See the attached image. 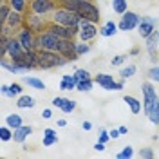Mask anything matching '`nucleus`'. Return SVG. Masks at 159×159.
Wrapping results in <instances>:
<instances>
[{
	"label": "nucleus",
	"mask_w": 159,
	"mask_h": 159,
	"mask_svg": "<svg viewBox=\"0 0 159 159\" xmlns=\"http://www.w3.org/2000/svg\"><path fill=\"white\" fill-rule=\"evenodd\" d=\"M60 6L78 13L81 18H87L94 24L99 22V9L92 0H65V2H60Z\"/></svg>",
	"instance_id": "1"
},
{
	"label": "nucleus",
	"mask_w": 159,
	"mask_h": 159,
	"mask_svg": "<svg viewBox=\"0 0 159 159\" xmlns=\"http://www.w3.org/2000/svg\"><path fill=\"white\" fill-rule=\"evenodd\" d=\"M70 63L61 52L58 51H47V49H38V69H54V67H63Z\"/></svg>",
	"instance_id": "2"
},
{
	"label": "nucleus",
	"mask_w": 159,
	"mask_h": 159,
	"mask_svg": "<svg viewBox=\"0 0 159 159\" xmlns=\"http://www.w3.org/2000/svg\"><path fill=\"white\" fill-rule=\"evenodd\" d=\"M80 16L78 13H74V11L67 9V7H63V6H58L56 9L51 13V22H54V24H60V25H80Z\"/></svg>",
	"instance_id": "3"
},
{
	"label": "nucleus",
	"mask_w": 159,
	"mask_h": 159,
	"mask_svg": "<svg viewBox=\"0 0 159 159\" xmlns=\"http://www.w3.org/2000/svg\"><path fill=\"white\" fill-rule=\"evenodd\" d=\"M51 22H47L45 20V16L43 15H38V13H34V11L27 9L25 13H24V25H27L33 33H43V31L49 27Z\"/></svg>",
	"instance_id": "4"
},
{
	"label": "nucleus",
	"mask_w": 159,
	"mask_h": 159,
	"mask_svg": "<svg viewBox=\"0 0 159 159\" xmlns=\"http://www.w3.org/2000/svg\"><path fill=\"white\" fill-rule=\"evenodd\" d=\"M60 43H61V38L56 36L54 33H51L49 29L36 34V51L47 49V51H58L60 52Z\"/></svg>",
	"instance_id": "5"
},
{
	"label": "nucleus",
	"mask_w": 159,
	"mask_h": 159,
	"mask_svg": "<svg viewBox=\"0 0 159 159\" xmlns=\"http://www.w3.org/2000/svg\"><path fill=\"white\" fill-rule=\"evenodd\" d=\"M94 81L105 90H121L125 87V78L114 80L112 74H103V72H101V74H96V76H94Z\"/></svg>",
	"instance_id": "6"
},
{
	"label": "nucleus",
	"mask_w": 159,
	"mask_h": 159,
	"mask_svg": "<svg viewBox=\"0 0 159 159\" xmlns=\"http://www.w3.org/2000/svg\"><path fill=\"white\" fill-rule=\"evenodd\" d=\"M47 29H49L51 33H54L56 36H60V38L74 40L76 36H78V33H80V25H70V27H69V25H60V24L51 22Z\"/></svg>",
	"instance_id": "7"
},
{
	"label": "nucleus",
	"mask_w": 159,
	"mask_h": 159,
	"mask_svg": "<svg viewBox=\"0 0 159 159\" xmlns=\"http://www.w3.org/2000/svg\"><path fill=\"white\" fill-rule=\"evenodd\" d=\"M98 27H96V24L94 22H90L87 18H81L80 20V33H78V38L81 42H92V40L98 36Z\"/></svg>",
	"instance_id": "8"
},
{
	"label": "nucleus",
	"mask_w": 159,
	"mask_h": 159,
	"mask_svg": "<svg viewBox=\"0 0 159 159\" xmlns=\"http://www.w3.org/2000/svg\"><path fill=\"white\" fill-rule=\"evenodd\" d=\"M16 38L20 40L22 47L25 51H34L36 49V33L27 27V25H22L18 31H16Z\"/></svg>",
	"instance_id": "9"
},
{
	"label": "nucleus",
	"mask_w": 159,
	"mask_h": 159,
	"mask_svg": "<svg viewBox=\"0 0 159 159\" xmlns=\"http://www.w3.org/2000/svg\"><path fill=\"white\" fill-rule=\"evenodd\" d=\"M141 90H143V110H145V116H148V112H150V109H152V105H154V101L159 98L157 90L154 89V85H152L150 81H143Z\"/></svg>",
	"instance_id": "10"
},
{
	"label": "nucleus",
	"mask_w": 159,
	"mask_h": 159,
	"mask_svg": "<svg viewBox=\"0 0 159 159\" xmlns=\"http://www.w3.org/2000/svg\"><path fill=\"white\" fill-rule=\"evenodd\" d=\"M139 20H141V16H139L138 13H134V11H125L123 15H121V20L118 22V27L119 31H134L138 29L139 25Z\"/></svg>",
	"instance_id": "11"
},
{
	"label": "nucleus",
	"mask_w": 159,
	"mask_h": 159,
	"mask_svg": "<svg viewBox=\"0 0 159 159\" xmlns=\"http://www.w3.org/2000/svg\"><path fill=\"white\" fill-rule=\"evenodd\" d=\"M159 25V20L156 16H141L139 20V25H138V33L141 38H148L154 31H157Z\"/></svg>",
	"instance_id": "12"
},
{
	"label": "nucleus",
	"mask_w": 159,
	"mask_h": 159,
	"mask_svg": "<svg viewBox=\"0 0 159 159\" xmlns=\"http://www.w3.org/2000/svg\"><path fill=\"white\" fill-rule=\"evenodd\" d=\"M60 4L56 0H31L29 2V9L34 11V13H38V15H49L52 11L58 7Z\"/></svg>",
	"instance_id": "13"
},
{
	"label": "nucleus",
	"mask_w": 159,
	"mask_h": 159,
	"mask_svg": "<svg viewBox=\"0 0 159 159\" xmlns=\"http://www.w3.org/2000/svg\"><path fill=\"white\" fill-rule=\"evenodd\" d=\"M24 47H22V43H20V40L16 38V34L15 36H11L9 38V43H7V56H9L11 60L18 58V56H22L24 54Z\"/></svg>",
	"instance_id": "14"
},
{
	"label": "nucleus",
	"mask_w": 159,
	"mask_h": 159,
	"mask_svg": "<svg viewBox=\"0 0 159 159\" xmlns=\"http://www.w3.org/2000/svg\"><path fill=\"white\" fill-rule=\"evenodd\" d=\"M31 134H33V127L31 125H22L18 129H15V132H13V141L15 143H24L27 139V136H31Z\"/></svg>",
	"instance_id": "15"
},
{
	"label": "nucleus",
	"mask_w": 159,
	"mask_h": 159,
	"mask_svg": "<svg viewBox=\"0 0 159 159\" xmlns=\"http://www.w3.org/2000/svg\"><path fill=\"white\" fill-rule=\"evenodd\" d=\"M76 85H78V78L74 74H63L60 81V90H76Z\"/></svg>",
	"instance_id": "16"
},
{
	"label": "nucleus",
	"mask_w": 159,
	"mask_h": 159,
	"mask_svg": "<svg viewBox=\"0 0 159 159\" xmlns=\"http://www.w3.org/2000/svg\"><path fill=\"white\" fill-rule=\"evenodd\" d=\"M145 40H147V51L150 52V58H152V61H156V47L159 43V31H154L148 38Z\"/></svg>",
	"instance_id": "17"
},
{
	"label": "nucleus",
	"mask_w": 159,
	"mask_h": 159,
	"mask_svg": "<svg viewBox=\"0 0 159 159\" xmlns=\"http://www.w3.org/2000/svg\"><path fill=\"white\" fill-rule=\"evenodd\" d=\"M6 24H9L13 29L18 31L20 27L24 25V13H20V11H15V9H13V11L9 13V16H7V22H6Z\"/></svg>",
	"instance_id": "18"
},
{
	"label": "nucleus",
	"mask_w": 159,
	"mask_h": 159,
	"mask_svg": "<svg viewBox=\"0 0 159 159\" xmlns=\"http://www.w3.org/2000/svg\"><path fill=\"white\" fill-rule=\"evenodd\" d=\"M118 24L116 22H112V20H109V22H105L101 27H99V34L101 36H105V38H109V36H114L116 33H118Z\"/></svg>",
	"instance_id": "19"
},
{
	"label": "nucleus",
	"mask_w": 159,
	"mask_h": 159,
	"mask_svg": "<svg viewBox=\"0 0 159 159\" xmlns=\"http://www.w3.org/2000/svg\"><path fill=\"white\" fill-rule=\"evenodd\" d=\"M36 105V101L33 96H27V94H20L16 98V107L18 109H33Z\"/></svg>",
	"instance_id": "20"
},
{
	"label": "nucleus",
	"mask_w": 159,
	"mask_h": 159,
	"mask_svg": "<svg viewBox=\"0 0 159 159\" xmlns=\"http://www.w3.org/2000/svg\"><path fill=\"white\" fill-rule=\"evenodd\" d=\"M123 101L129 105V109H130L132 114H139V112H141V107H143V105H141V101H139L138 98H134V96H129V94H127V96L123 98Z\"/></svg>",
	"instance_id": "21"
},
{
	"label": "nucleus",
	"mask_w": 159,
	"mask_h": 159,
	"mask_svg": "<svg viewBox=\"0 0 159 159\" xmlns=\"http://www.w3.org/2000/svg\"><path fill=\"white\" fill-rule=\"evenodd\" d=\"M24 83L33 87V89H36V90H45V83L40 78H34V76H25L24 78Z\"/></svg>",
	"instance_id": "22"
},
{
	"label": "nucleus",
	"mask_w": 159,
	"mask_h": 159,
	"mask_svg": "<svg viewBox=\"0 0 159 159\" xmlns=\"http://www.w3.org/2000/svg\"><path fill=\"white\" fill-rule=\"evenodd\" d=\"M6 125H9L11 129H18V127H22L24 125V119H22V116L20 114H9L7 118H6Z\"/></svg>",
	"instance_id": "23"
},
{
	"label": "nucleus",
	"mask_w": 159,
	"mask_h": 159,
	"mask_svg": "<svg viewBox=\"0 0 159 159\" xmlns=\"http://www.w3.org/2000/svg\"><path fill=\"white\" fill-rule=\"evenodd\" d=\"M96 81H94V78H87V80H78V85H76V90H80V92H89V90H92V85H94Z\"/></svg>",
	"instance_id": "24"
},
{
	"label": "nucleus",
	"mask_w": 159,
	"mask_h": 159,
	"mask_svg": "<svg viewBox=\"0 0 159 159\" xmlns=\"http://www.w3.org/2000/svg\"><path fill=\"white\" fill-rule=\"evenodd\" d=\"M112 9L118 15H123L125 11H129V4L127 0H112Z\"/></svg>",
	"instance_id": "25"
},
{
	"label": "nucleus",
	"mask_w": 159,
	"mask_h": 159,
	"mask_svg": "<svg viewBox=\"0 0 159 159\" xmlns=\"http://www.w3.org/2000/svg\"><path fill=\"white\" fill-rule=\"evenodd\" d=\"M76 107H78V103L74 101V99H69V98H65L63 99V105H61V112L63 114H70V112H74L76 110Z\"/></svg>",
	"instance_id": "26"
},
{
	"label": "nucleus",
	"mask_w": 159,
	"mask_h": 159,
	"mask_svg": "<svg viewBox=\"0 0 159 159\" xmlns=\"http://www.w3.org/2000/svg\"><path fill=\"white\" fill-rule=\"evenodd\" d=\"M13 132H15V130L11 129L9 125H4V127H0V139H2L4 143L11 141V139H13Z\"/></svg>",
	"instance_id": "27"
},
{
	"label": "nucleus",
	"mask_w": 159,
	"mask_h": 159,
	"mask_svg": "<svg viewBox=\"0 0 159 159\" xmlns=\"http://www.w3.org/2000/svg\"><path fill=\"white\" fill-rule=\"evenodd\" d=\"M7 4L15 11H20V13H25L27 11V2L25 0H7Z\"/></svg>",
	"instance_id": "28"
},
{
	"label": "nucleus",
	"mask_w": 159,
	"mask_h": 159,
	"mask_svg": "<svg viewBox=\"0 0 159 159\" xmlns=\"http://www.w3.org/2000/svg\"><path fill=\"white\" fill-rule=\"evenodd\" d=\"M22 92H24V89H22V83H16V81H15V83H11V85H9L7 96H9V98H18Z\"/></svg>",
	"instance_id": "29"
},
{
	"label": "nucleus",
	"mask_w": 159,
	"mask_h": 159,
	"mask_svg": "<svg viewBox=\"0 0 159 159\" xmlns=\"http://www.w3.org/2000/svg\"><path fill=\"white\" fill-rule=\"evenodd\" d=\"M136 70H138V67H136V65H134V63H130V65H127V67H123V69L119 70V76H121V78H132V76H134V74H136Z\"/></svg>",
	"instance_id": "30"
},
{
	"label": "nucleus",
	"mask_w": 159,
	"mask_h": 159,
	"mask_svg": "<svg viewBox=\"0 0 159 159\" xmlns=\"http://www.w3.org/2000/svg\"><path fill=\"white\" fill-rule=\"evenodd\" d=\"M11 11H13V7H11L9 4H2L0 6V25L7 22V16H9Z\"/></svg>",
	"instance_id": "31"
},
{
	"label": "nucleus",
	"mask_w": 159,
	"mask_h": 159,
	"mask_svg": "<svg viewBox=\"0 0 159 159\" xmlns=\"http://www.w3.org/2000/svg\"><path fill=\"white\" fill-rule=\"evenodd\" d=\"M90 49H92V47L89 45V42H81V40L76 42V52H78L80 56H83V54L90 52Z\"/></svg>",
	"instance_id": "32"
},
{
	"label": "nucleus",
	"mask_w": 159,
	"mask_h": 159,
	"mask_svg": "<svg viewBox=\"0 0 159 159\" xmlns=\"http://www.w3.org/2000/svg\"><path fill=\"white\" fill-rule=\"evenodd\" d=\"M56 143H58V136L56 134H47V136H43V141H42L43 147H52Z\"/></svg>",
	"instance_id": "33"
},
{
	"label": "nucleus",
	"mask_w": 159,
	"mask_h": 159,
	"mask_svg": "<svg viewBox=\"0 0 159 159\" xmlns=\"http://www.w3.org/2000/svg\"><path fill=\"white\" fill-rule=\"evenodd\" d=\"M132 156H134V148L127 145V147H123V150L119 152L116 157H119V159H129V157H132Z\"/></svg>",
	"instance_id": "34"
},
{
	"label": "nucleus",
	"mask_w": 159,
	"mask_h": 159,
	"mask_svg": "<svg viewBox=\"0 0 159 159\" xmlns=\"http://www.w3.org/2000/svg\"><path fill=\"white\" fill-rule=\"evenodd\" d=\"M138 156H139L141 159H152L156 154H154V150L150 148V147H145V148H141V150L138 152Z\"/></svg>",
	"instance_id": "35"
},
{
	"label": "nucleus",
	"mask_w": 159,
	"mask_h": 159,
	"mask_svg": "<svg viewBox=\"0 0 159 159\" xmlns=\"http://www.w3.org/2000/svg\"><path fill=\"white\" fill-rule=\"evenodd\" d=\"M147 76H148L150 81H157V83H159V65H154L152 69H148Z\"/></svg>",
	"instance_id": "36"
},
{
	"label": "nucleus",
	"mask_w": 159,
	"mask_h": 159,
	"mask_svg": "<svg viewBox=\"0 0 159 159\" xmlns=\"http://www.w3.org/2000/svg\"><path fill=\"white\" fill-rule=\"evenodd\" d=\"M110 134H109V130H105V129H99V134H98V141H101V143H105V145H107V143H109L110 141Z\"/></svg>",
	"instance_id": "37"
},
{
	"label": "nucleus",
	"mask_w": 159,
	"mask_h": 159,
	"mask_svg": "<svg viewBox=\"0 0 159 159\" xmlns=\"http://www.w3.org/2000/svg\"><path fill=\"white\" fill-rule=\"evenodd\" d=\"M125 60H127L125 54H118V56H114V58L110 60V65H112V67H119V65L125 63Z\"/></svg>",
	"instance_id": "38"
},
{
	"label": "nucleus",
	"mask_w": 159,
	"mask_h": 159,
	"mask_svg": "<svg viewBox=\"0 0 159 159\" xmlns=\"http://www.w3.org/2000/svg\"><path fill=\"white\" fill-rule=\"evenodd\" d=\"M74 76L78 80H87V78H90V72L87 69H76L74 70Z\"/></svg>",
	"instance_id": "39"
},
{
	"label": "nucleus",
	"mask_w": 159,
	"mask_h": 159,
	"mask_svg": "<svg viewBox=\"0 0 159 159\" xmlns=\"http://www.w3.org/2000/svg\"><path fill=\"white\" fill-rule=\"evenodd\" d=\"M63 99L61 96H56V98L52 99V107H56V109H61V105H63Z\"/></svg>",
	"instance_id": "40"
},
{
	"label": "nucleus",
	"mask_w": 159,
	"mask_h": 159,
	"mask_svg": "<svg viewBox=\"0 0 159 159\" xmlns=\"http://www.w3.org/2000/svg\"><path fill=\"white\" fill-rule=\"evenodd\" d=\"M52 118V110L51 109H43L42 110V119H51Z\"/></svg>",
	"instance_id": "41"
},
{
	"label": "nucleus",
	"mask_w": 159,
	"mask_h": 159,
	"mask_svg": "<svg viewBox=\"0 0 159 159\" xmlns=\"http://www.w3.org/2000/svg\"><path fill=\"white\" fill-rule=\"evenodd\" d=\"M109 134H110V138H112V139H118L119 136H121L119 129H112V130H109Z\"/></svg>",
	"instance_id": "42"
},
{
	"label": "nucleus",
	"mask_w": 159,
	"mask_h": 159,
	"mask_svg": "<svg viewBox=\"0 0 159 159\" xmlns=\"http://www.w3.org/2000/svg\"><path fill=\"white\" fill-rule=\"evenodd\" d=\"M94 150H98V152H103V150H105V143H101V141H98V143L94 145Z\"/></svg>",
	"instance_id": "43"
},
{
	"label": "nucleus",
	"mask_w": 159,
	"mask_h": 159,
	"mask_svg": "<svg viewBox=\"0 0 159 159\" xmlns=\"http://www.w3.org/2000/svg\"><path fill=\"white\" fill-rule=\"evenodd\" d=\"M81 127H83V130H92V123L90 121H83Z\"/></svg>",
	"instance_id": "44"
},
{
	"label": "nucleus",
	"mask_w": 159,
	"mask_h": 159,
	"mask_svg": "<svg viewBox=\"0 0 159 159\" xmlns=\"http://www.w3.org/2000/svg\"><path fill=\"white\" fill-rule=\"evenodd\" d=\"M0 90H2V94H6V96H7V90H9V85L2 83V87H0Z\"/></svg>",
	"instance_id": "45"
},
{
	"label": "nucleus",
	"mask_w": 159,
	"mask_h": 159,
	"mask_svg": "<svg viewBox=\"0 0 159 159\" xmlns=\"http://www.w3.org/2000/svg\"><path fill=\"white\" fill-rule=\"evenodd\" d=\"M119 132H121V136H127L129 134V129L127 127H119Z\"/></svg>",
	"instance_id": "46"
},
{
	"label": "nucleus",
	"mask_w": 159,
	"mask_h": 159,
	"mask_svg": "<svg viewBox=\"0 0 159 159\" xmlns=\"http://www.w3.org/2000/svg\"><path fill=\"white\" fill-rule=\"evenodd\" d=\"M47 134H56V132H54V129H45L43 130V136H47Z\"/></svg>",
	"instance_id": "47"
},
{
	"label": "nucleus",
	"mask_w": 159,
	"mask_h": 159,
	"mask_svg": "<svg viewBox=\"0 0 159 159\" xmlns=\"http://www.w3.org/2000/svg\"><path fill=\"white\" fill-rule=\"evenodd\" d=\"M65 125H67L65 119H58V127H65Z\"/></svg>",
	"instance_id": "48"
},
{
	"label": "nucleus",
	"mask_w": 159,
	"mask_h": 159,
	"mask_svg": "<svg viewBox=\"0 0 159 159\" xmlns=\"http://www.w3.org/2000/svg\"><path fill=\"white\" fill-rule=\"evenodd\" d=\"M56 2H58V4H60V2H65V0H56Z\"/></svg>",
	"instance_id": "49"
},
{
	"label": "nucleus",
	"mask_w": 159,
	"mask_h": 159,
	"mask_svg": "<svg viewBox=\"0 0 159 159\" xmlns=\"http://www.w3.org/2000/svg\"><path fill=\"white\" fill-rule=\"evenodd\" d=\"M6 2H7V0H2V4H6Z\"/></svg>",
	"instance_id": "50"
}]
</instances>
